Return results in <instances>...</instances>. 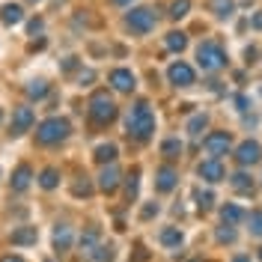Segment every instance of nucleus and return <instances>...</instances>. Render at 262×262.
<instances>
[{"mask_svg":"<svg viewBox=\"0 0 262 262\" xmlns=\"http://www.w3.org/2000/svg\"><path fill=\"white\" fill-rule=\"evenodd\" d=\"M224 221H227V227H232V224H238L242 221V209L238 206H224Z\"/></svg>","mask_w":262,"mask_h":262,"instance_id":"393cba45","label":"nucleus"},{"mask_svg":"<svg viewBox=\"0 0 262 262\" xmlns=\"http://www.w3.org/2000/svg\"><path fill=\"white\" fill-rule=\"evenodd\" d=\"M235 158H238V164H242V167H247V164H256L262 158V146L256 143V140H245V143L238 146V152H235Z\"/></svg>","mask_w":262,"mask_h":262,"instance_id":"1a4fd4ad","label":"nucleus"},{"mask_svg":"<svg viewBox=\"0 0 262 262\" xmlns=\"http://www.w3.org/2000/svg\"><path fill=\"white\" fill-rule=\"evenodd\" d=\"M206 122H209V119H206V114H196L194 119L188 122V131H191V137H200V134H203V128H206Z\"/></svg>","mask_w":262,"mask_h":262,"instance_id":"b1692460","label":"nucleus"},{"mask_svg":"<svg viewBox=\"0 0 262 262\" xmlns=\"http://www.w3.org/2000/svg\"><path fill=\"white\" fill-rule=\"evenodd\" d=\"M0 122H3V114H0Z\"/></svg>","mask_w":262,"mask_h":262,"instance_id":"f704fd0d","label":"nucleus"},{"mask_svg":"<svg viewBox=\"0 0 262 262\" xmlns=\"http://www.w3.org/2000/svg\"><path fill=\"white\" fill-rule=\"evenodd\" d=\"M173 188H176V170L161 167L158 170V191H173Z\"/></svg>","mask_w":262,"mask_h":262,"instance_id":"2eb2a0df","label":"nucleus"},{"mask_svg":"<svg viewBox=\"0 0 262 262\" xmlns=\"http://www.w3.org/2000/svg\"><path fill=\"white\" fill-rule=\"evenodd\" d=\"M167 78H170L173 86H191V83H194V69L179 60V63H173L167 69Z\"/></svg>","mask_w":262,"mask_h":262,"instance_id":"0eeeda50","label":"nucleus"},{"mask_svg":"<svg viewBox=\"0 0 262 262\" xmlns=\"http://www.w3.org/2000/svg\"><path fill=\"white\" fill-rule=\"evenodd\" d=\"M232 188H235V191H253V179H250L247 173H235V176H232Z\"/></svg>","mask_w":262,"mask_h":262,"instance_id":"5701e85b","label":"nucleus"},{"mask_svg":"<svg viewBox=\"0 0 262 262\" xmlns=\"http://www.w3.org/2000/svg\"><path fill=\"white\" fill-rule=\"evenodd\" d=\"M235 262H247V259H245V256H242V259H235Z\"/></svg>","mask_w":262,"mask_h":262,"instance_id":"473e14b6","label":"nucleus"},{"mask_svg":"<svg viewBox=\"0 0 262 262\" xmlns=\"http://www.w3.org/2000/svg\"><path fill=\"white\" fill-rule=\"evenodd\" d=\"M54 247H57L60 253H63V250H69V247H72V229H69V227L57 229V232H54Z\"/></svg>","mask_w":262,"mask_h":262,"instance_id":"dca6fc26","label":"nucleus"},{"mask_svg":"<svg viewBox=\"0 0 262 262\" xmlns=\"http://www.w3.org/2000/svg\"><path fill=\"white\" fill-rule=\"evenodd\" d=\"M107 81H111V86L116 93H131L134 90V72L131 69H114Z\"/></svg>","mask_w":262,"mask_h":262,"instance_id":"6e6552de","label":"nucleus"},{"mask_svg":"<svg viewBox=\"0 0 262 262\" xmlns=\"http://www.w3.org/2000/svg\"><path fill=\"white\" fill-rule=\"evenodd\" d=\"M229 143H232V140H229L227 131H214V134H209V137L203 140V149H206L212 158H221V155L229 152Z\"/></svg>","mask_w":262,"mask_h":262,"instance_id":"423d86ee","label":"nucleus"},{"mask_svg":"<svg viewBox=\"0 0 262 262\" xmlns=\"http://www.w3.org/2000/svg\"><path fill=\"white\" fill-rule=\"evenodd\" d=\"M3 262H24V259H21V256H6Z\"/></svg>","mask_w":262,"mask_h":262,"instance_id":"2f4dec72","label":"nucleus"},{"mask_svg":"<svg viewBox=\"0 0 262 262\" xmlns=\"http://www.w3.org/2000/svg\"><path fill=\"white\" fill-rule=\"evenodd\" d=\"M116 185H119V170H116L114 161H111L104 170H101V176H98V188L111 194V191H116Z\"/></svg>","mask_w":262,"mask_h":262,"instance_id":"ddd939ff","label":"nucleus"},{"mask_svg":"<svg viewBox=\"0 0 262 262\" xmlns=\"http://www.w3.org/2000/svg\"><path fill=\"white\" fill-rule=\"evenodd\" d=\"M217 238H221V242H232V238H235V232H232V229H221V232H217Z\"/></svg>","mask_w":262,"mask_h":262,"instance_id":"c85d7f7f","label":"nucleus"},{"mask_svg":"<svg viewBox=\"0 0 262 262\" xmlns=\"http://www.w3.org/2000/svg\"><path fill=\"white\" fill-rule=\"evenodd\" d=\"M125 24H128L131 33H149L155 27V15L149 9H131L128 18H125Z\"/></svg>","mask_w":262,"mask_h":262,"instance_id":"39448f33","label":"nucleus"},{"mask_svg":"<svg viewBox=\"0 0 262 262\" xmlns=\"http://www.w3.org/2000/svg\"><path fill=\"white\" fill-rule=\"evenodd\" d=\"M167 48H170V51H185V48H188V36H185L182 30L167 33Z\"/></svg>","mask_w":262,"mask_h":262,"instance_id":"f3484780","label":"nucleus"},{"mask_svg":"<svg viewBox=\"0 0 262 262\" xmlns=\"http://www.w3.org/2000/svg\"><path fill=\"white\" fill-rule=\"evenodd\" d=\"M250 232L262 238V212H253V214H250Z\"/></svg>","mask_w":262,"mask_h":262,"instance_id":"cd10ccee","label":"nucleus"},{"mask_svg":"<svg viewBox=\"0 0 262 262\" xmlns=\"http://www.w3.org/2000/svg\"><path fill=\"white\" fill-rule=\"evenodd\" d=\"M69 131H72L69 119H63V116H51V119H45V122H39L36 140H39V143H60V140L69 137Z\"/></svg>","mask_w":262,"mask_h":262,"instance_id":"f03ea898","label":"nucleus"},{"mask_svg":"<svg viewBox=\"0 0 262 262\" xmlns=\"http://www.w3.org/2000/svg\"><path fill=\"white\" fill-rule=\"evenodd\" d=\"M0 21L6 24V27H15L24 21V9H21V3H3V9H0Z\"/></svg>","mask_w":262,"mask_h":262,"instance_id":"f8f14e48","label":"nucleus"},{"mask_svg":"<svg viewBox=\"0 0 262 262\" xmlns=\"http://www.w3.org/2000/svg\"><path fill=\"white\" fill-rule=\"evenodd\" d=\"M155 122L158 119H155V114H152V107H149L146 101H137L134 107H128V114H125V128H128V134L140 137V140L152 137Z\"/></svg>","mask_w":262,"mask_h":262,"instance_id":"f257e3e1","label":"nucleus"},{"mask_svg":"<svg viewBox=\"0 0 262 262\" xmlns=\"http://www.w3.org/2000/svg\"><path fill=\"white\" fill-rule=\"evenodd\" d=\"M188 9H191V0H176V3L170 6V18H185Z\"/></svg>","mask_w":262,"mask_h":262,"instance_id":"a878e982","label":"nucleus"},{"mask_svg":"<svg viewBox=\"0 0 262 262\" xmlns=\"http://www.w3.org/2000/svg\"><path fill=\"white\" fill-rule=\"evenodd\" d=\"M116 158V146L114 143H101V146H96V161L98 164H111Z\"/></svg>","mask_w":262,"mask_h":262,"instance_id":"6ab92c4d","label":"nucleus"},{"mask_svg":"<svg viewBox=\"0 0 262 262\" xmlns=\"http://www.w3.org/2000/svg\"><path fill=\"white\" fill-rule=\"evenodd\" d=\"M36 242V227H27L21 229V232H12V245H30Z\"/></svg>","mask_w":262,"mask_h":262,"instance_id":"412c9836","label":"nucleus"},{"mask_svg":"<svg viewBox=\"0 0 262 262\" xmlns=\"http://www.w3.org/2000/svg\"><path fill=\"white\" fill-rule=\"evenodd\" d=\"M30 3H39V0H30Z\"/></svg>","mask_w":262,"mask_h":262,"instance_id":"72a5a7b5","label":"nucleus"},{"mask_svg":"<svg viewBox=\"0 0 262 262\" xmlns=\"http://www.w3.org/2000/svg\"><path fill=\"white\" fill-rule=\"evenodd\" d=\"M200 179H206L209 185H217V182L224 179V167L217 158H209V161L200 164Z\"/></svg>","mask_w":262,"mask_h":262,"instance_id":"9b49d317","label":"nucleus"},{"mask_svg":"<svg viewBox=\"0 0 262 262\" xmlns=\"http://www.w3.org/2000/svg\"><path fill=\"white\" fill-rule=\"evenodd\" d=\"M114 6H128V3H134V0H111Z\"/></svg>","mask_w":262,"mask_h":262,"instance_id":"7c9ffc66","label":"nucleus"},{"mask_svg":"<svg viewBox=\"0 0 262 262\" xmlns=\"http://www.w3.org/2000/svg\"><path fill=\"white\" fill-rule=\"evenodd\" d=\"M164 155H167V158L182 155V140H176V137H173V140H167V143H164Z\"/></svg>","mask_w":262,"mask_h":262,"instance_id":"bb28decb","label":"nucleus"},{"mask_svg":"<svg viewBox=\"0 0 262 262\" xmlns=\"http://www.w3.org/2000/svg\"><path fill=\"white\" fill-rule=\"evenodd\" d=\"M250 27H253V30H262V12H256V15H253V21H250Z\"/></svg>","mask_w":262,"mask_h":262,"instance_id":"c756f323","label":"nucleus"},{"mask_svg":"<svg viewBox=\"0 0 262 262\" xmlns=\"http://www.w3.org/2000/svg\"><path fill=\"white\" fill-rule=\"evenodd\" d=\"M33 125V111L30 107H15V114H12V125H9V134H15V137H21L24 131H30Z\"/></svg>","mask_w":262,"mask_h":262,"instance_id":"9d476101","label":"nucleus"},{"mask_svg":"<svg viewBox=\"0 0 262 262\" xmlns=\"http://www.w3.org/2000/svg\"><path fill=\"white\" fill-rule=\"evenodd\" d=\"M182 238H185V235H182L179 229H173V227H167V229L161 232V245H164V247H179Z\"/></svg>","mask_w":262,"mask_h":262,"instance_id":"aec40b11","label":"nucleus"},{"mask_svg":"<svg viewBox=\"0 0 262 262\" xmlns=\"http://www.w3.org/2000/svg\"><path fill=\"white\" fill-rule=\"evenodd\" d=\"M90 116H93L96 122H111L116 116L114 98L107 96V93H96V96L90 98Z\"/></svg>","mask_w":262,"mask_h":262,"instance_id":"20e7f679","label":"nucleus"},{"mask_svg":"<svg viewBox=\"0 0 262 262\" xmlns=\"http://www.w3.org/2000/svg\"><path fill=\"white\" fill-rule=\"evenodd\" d=\"M39 185H42L45 191H54V188L60 185V173H57L54 167H48V170H42V176H39Z\"/></svg>","mask_w":262,"mask_h":262,"instance_id":"a211bd4d","label":"nucleus"},{"mask_svg":"<svg viewBox=\"0 0 262 262\" xmlns=\"http://www.w3.org/2000/svg\"><path fill=\"white\" fill-rule=\"evenodd\" d=\"M30 179H33V170L27 164H21L15 173H12V191H27L30 188Z\"/></svg>","mask_w":262,"mask_h":262,"instance_id":"4468645a","label":"nucleus"},{"mask_svg":"<svg viewBox=\"0 0 262 262\" xmlns=\"http://www.w3.org/2000/svg\"><path fill=\"white\" fill-rule=\"evenodd\" d=\"M196 63H200L203 72H214V69H221V66L227 63L224 48H221L217 42H203V45L196 48Z\"/></svg>","mask_w":262,"mask_h":262,"instance_id":"7ed1b4c3","label":"nucleus"},{"mask_svg":"<svg viewBox=\"0 0 262 262\" xmlns=\"http://www.w3.org/2000/svg\"><path fill=\"white\" fill-rule=\"evenodd\" d=\"M45 93H48V83L42 81V78H36V81L27 83V96H30V98H42Z\"/></svg>","mask_w":262,"mask_h":262,"instance_id":"4be33fe9","label":"nucleus"}]
</instances>
